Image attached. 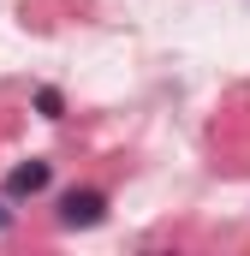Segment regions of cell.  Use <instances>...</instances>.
I'll use <instances>...</instances> for the list:
<instances>
[{"label": "cell", "instance_id": "obj_4", "mask_svg": "<svg viewBox=\"0 0 250 256\" xmlns=\"http://www.w3.org/2000/svg\"><path fill=\"white\" fill-rule=\"evenodd\" d=\"M6 226H12V208H0V232H6Z\"/></svg>", "mask_w": 250, "mask_h": 256}, {"label": "cell", "instance_id": "obj_2", "mask_svg": "<svg viewBox=\"0 0 250 256\" xmlns=\"http://www.w3.org/2000/svg\"><path fill=\"white\" fill-rule=\"evenodd\" d=\"M48 179H54L48 161H18L6 173V196H36V191H48Z\"/></svg>", "mask_w": 250, "mask_h": 256}, {"label": "cell", "instance_id": "obj_1", "mask_svg": "<svg viewBox=\"0 0 250 256\" xmlns=\"http://www.w3.org/2000/svg\"><path fill=\"white\" fill-rule=\"evenodd\" d=\"M102 220H108V191L84 185V191H66V196H60V226L90 232V226H102Z\"/></svg>", "mask_w": 250, "mask_h": 256}, {"label": "cell", "instance_id": "obj_3", "mask_svg": "<svg viewBox=\"0 0 250 256\" xmlns=\"http://www.w3.org/2000/svg\"><path fill=\"white\" fill-rule=\"evenodd\" d=\"M36 108H42V120H66V96L60 90H36Z\"/></svg>", "mask_w": 250, "mask_h": 256}]
</instances>
